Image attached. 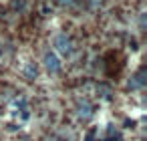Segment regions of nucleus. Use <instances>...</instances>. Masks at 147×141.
Segmentation results:
<instances>
[{"instance_id": "obj_1", "label": "nucleus", "mask_w": 147, "mask_h": 141, "mask_svg": "<svg viewBox=\"0 0 147 141\" xmlns=\"http://www.w3.org/2000/svg\"><path fill=\"white\" fill-rule=\"evenodd\" d=\"M55 49H57V53H61V55H71L73 53V40H71V36H67V34H57L55 36Z\"/></svg>"}, {"instance_id": "obj_2", "label": "nucleus", "mask_w": 147, "mask_h": 141, "mask_svg": "<svg viewBox=\"0 0 147 141\" xmlns=\"http://www.w3.org/2000/svg\"><path fill=\"white\" fill-rule=\"evenodd\" d=\"M42 63H45V69H47L49 73H53V75L61 71V59H59L55 53H47L45 59H42Z\"/></svg>"}, {"instance_id": "obj_3", "label": "nucleus", "mask_w": 147, "mask_h": 141, "mask_svg": "<svg viewBox=\"0 0 147 141\" xmlns=\"http://www.w3.org/2000/svg\"><path fill=\"white\" fill-rule=\"evenodd\" d=\"M93 105L89 103V101H79L77 103V115L83 119V121H87V119H91L93 117Z\"/></svg>"}, {"instance_id": "obj_4", "label": "nucleus", "mask_w": 147, "mask_h": 141, "mask_svg": "<svg viewBox=\"0 0 147 141\" xmlns=\"http://www.w3.org/2000/svg\"><path fill=\"white\" fill-rule=\"evenodd\" d=\"M143 87H145V69H141L137 75H133L129 81V89H143Z\"/></svg>"}, {"instance_id": "obj_5", "label": "nucleus", "mask_w": 147, "mask_h": 141, "mask_svg": "<svg viewBox=\"0 0 147 141\" xmlns=\"http://www.w3.org/2000/svg\"><path fill=\"white\" fill-rule=\"evenodd\" d=\"M36 75H38V69H36V65H34V63H28V65L24 67V77L32 81Z\"/></svg>"}, {"instance_id": "obj_6", "label": "nucleus", "mask_w": 147, "mask_h": 141, "mask_svg": "<svg viewBox=\"0 0 147 141\" xmlns=\"http://www.w3.org/2000/svg\"><path fill=\"white\" fill-rule=\"evenodd\" d=\"M14 8H24V0H14Z\"/></svg>"}, {"instance_id": "obj_7", "label": "nucleus", "mask_w": 147, "mask_h": 141, "mask_svg": "<svg viewBox=\"0 0 147 141\" xmlns=\"http://www.w3.org/2000/svg\"><path fill=\"white\" fill-rule=\"evenodd\" d=\"M59 2H61V4H71L73 0H59Z\"/></svg>"}, {"instance_id": "obj_8", "label": "nucleus", "mask_w": 147, "mask_h": 141, "mask_svg": "<svg viewBox=\"0 0 147 141\" xmlns=\"http://www.w3.org/2000/svg\"><path fill=\"white\" fill-rule=\"evenodd\" d=\"M89 2H91V4L95 6V4H99V2H101V0H89Z\"/></svg>"}]
</instances>
